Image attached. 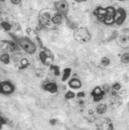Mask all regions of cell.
I'll return each mask as SVG.
<instances>
[{
  "instance_id": "cell-5",
  "label": "cell",
  "mask_w": 129,
  "mask_h": 130,
  "mask_svg": "<svg viewBox=\"0 0 129 130\" xmlns=\"http://www.w3.org/2000/svg\"><path fill=\"white\" fill-rule=\"evenodd\" d=\"M103 94V91L100 87H97L95 88L92 92V96L94 97V100L98 101L101 100L102 98Z\"/></svg>"
},
{
  "instance_id": "cell-19",
  "label": "cell",
  "mask_w": 129,
  "mask_h": 130,
  "mask_svg": "<svg viewBox=\"0 0 129 130\" xmlns=\"http://www.w3.org/2000/svg\"><path fill=\"white\" fill-rule=\"evenodd\" d=\"M5 121L2 118L0 117V128L2 127V126L3 125V124L5 123Z\"/></svg>"
},
{
  "instance_id": "cell-22",
  "label": "cell",
  "mask_w": 129,
  "mask_h": 130,
  "mask_svg": "<svg viewBox=\"0 0 129 130\" xmlns=\"http://www.w3.org/2000/svg\"><path fill=\"white\" fill-rule=\"evenodd\" d=\"M0 1H4L5 0H0Z\"/></svg>"
},
{
  "instance_id": "cell-14",
  "label": "cell",
  "mask_w": 129,
  "mask_h": 130,
  "mask_svg": "<svg viewBox=\"0 0 129 130\" xmlns=\"http://www.w3.org/2000/svg\"><path fill=\"white\" fill-rule=\"evenodd\" d=\"M1 25L3 27V28L6 30H9L11 29V25L7 22H2L1 23Z\"/></svg>"
},
{
  "instance_id": "cell-1",
  "label": "cell",
  "mask_w": 129,
  "mask_h": 130,
  "mask_svg": "<svg viewBox=\"0 0 129 130\" xmlns=\"http://www.w3.org/2000/svg\"><path fill=\"white\" fill-rule=\"evenodd\" d=\"M19 45L27 53L32 54L35 52L36 46L27 38H21L18 40Z\"/></svg>"
},
{
  "instance_id": "cell-8",
  "label": "cell",
  "mask_w": 129,
  "mask_h": 130,
  "mask_svg": "<svg viewBox=\"0 0 129 130\" xmlns=\"http://www.w3.org/2000/svg\"><path fill=\"white\" fill-rule=\"evenodd\" d=\"M118 12L120 14V16H119V17L117 19V23L118 24H121L124 22V21L126 18V13L124 11V10L122 9H120L118 10Z\"/></svg>"
},
{
  "instance_id": "cell-4",
  "label": "cell",
  "mask_w": 129,
  "mask_h": 130,
  "mask_svg": "<svg viewBox=\"0 0 129 130\" xmlns=\"http://www.w3.org/2000/svg\"><path fill=\"white\" fill-rule=\"evenodd\" d=\"M115 15V12L112 8H109L107 9V11L105 12L104 16L105 21L107 23H111L113 22L114 19V16Z\"/></svg>"
},
{
  "instance_id": "cell-9",
  "label": "cell",
  "mask_w": 129,
  "mask_h": 130,
  "mask_svg": "<svg viewBox=\"0 0 129 130\" xmlns=\"http://www.w3.org/2000/svg\"><path fill=\"white\" fill-rule=\"evenodd\" d=\"M106 109L107 107L106 105L103 104H100L97 107V111L100 114H102V113H104L106 111Z\"/></svg>"
},
{
  "instance_id": "cell-10",
  "label": "cell",
  "mask_w": 129,
  "mask_h": 130,
  "mask_svg": "<svg viewBox=\"0 0 129 130\" xmlns=\"http://www.w3.org/2000/svg\"><path fill=\"white\" fill-rule=\"evenodd\" d=\"M52 20H53V22L55 24H60L61 23V22L62 21V16L60 15L57 14L54 16Z\"/></svg>"
},
{
  "instance_id": "cell-20",
  "label": "cell",
  "mask_w": 129,
  "mask_h": 130,
  "mask_svg": "<svg viewBox=\"0 0 129 130\" xmlns=\"http://www.w3.org/2000/svg\"><path fill=\"white\" fill-rule=\"evenodd\" d=\"M75 1H76V2H84V1H85L86 0H75Z\"/></svg>"
},
{
  "instance_id": "cell-12",
  "label": "cell",
  "mask_w": 129,
  "mask_h": 130,
  "mask_svg": "<svg viewBox=\"0 0 129 130\" xmlns=\"http://www.w3.org/2000/svg\"><path fill=\"white\" fill-rule=\"evenodd\" d=\"M0 59H1V61H2L3 62H4L5 64H8L10 62V57H9V55H8L7 54L2 55L1 56Z\"/></svg>"
},
{
  "instance_id": "cell-11",
  "label": "cell",
  "mask_w": 129,
  "mask_h": 130,
  "mask_svg": "<svg viewBox=\"0 0 129 130\" xmlns=\"http://www.w3.org/2000/svg\"><path fill=\"white\" fill-rule=\"evenodd\" d=\"M71 73V69L70 68H66L64 71V75L63 76V80L64 81L68 78Z\"/></svg>"
},
{
  "instance_id": "cell-3",
  "label": "cell",
  "mask_w": 129,
  "mask_h": 130,
  "mask_svg": "<svg viewBox=\"0 0 129 130\" xmlns=\"http://www.w3.org/2000/svg\"><path fill=\"white\" fill-rule=\"evenodd\" d=\"M56 9L63 14H66L69 9V5L65 0H62L56 4Z\"/></svg>"
},
{
  "instance_id": "cell-15",
  "label": "cell",
  "mask_w": 129,
  "mask_h": 130,
  "mask_svg": "<svg viewBox=\"0 0 129 130\" xmlns=\"http://www.w3.org/2000/svg\"><path fill=\"white\" fill-rule=\"evenodd\" d=\"M109 62H110L109 60L106 57H104L101 60V63L104 66L108 65L109 64Z\"/></svg>"
},
{
  "instance_id": "cell-13",
  "label": "cell",
  "mask_w": 129,
  "mask_h": 130,
  "mask_svg": "<svg viewBox=\"0 0 129 130\" xmlns=\"http://www.w3.org/2000/svg\"><path fill=\"white\" fill-rule=\"evenodd\" d=\"M121 61L124 63H128L129 62V54L126 53L122 55Z\"/></svg>"
},
{
  "instance_id": "cell-17",
  "label": "cell",
  "mask_w": 129,
  "mask_h": 130,
  "mask_svg": "<svg viewBox=\"0 0 129 130\" xmlns=\"http://www.w3.org/2000/svg\"><path fill=\"white\" fill-rule=\"evenodd\" d=\"M40 57L41 60V61L43 62H44L45 61L46 58V55L44 52H41L40 54Z\"/></svg>"
},
{
  "instance_id": "cell-21",
  "label": "cell",
  "mask_w": 129,
  "mask_h": 130,
  "mask_svg": "<svg viewBox=\"0 0 129 130\" xmlns=\"http://www.w3.org/2000/svg\"><path fill=\"white\" fill-rule=\"evenodd\" d=\"M105 87H104V90H105V91H107V90L109 89V87H108V86H107L106 85H105Z\"/></svg>"
},
{
  "instance_id": "cell-7",
  "label": "cell",
  "mask_w": 129,
  "mask_h": 130,
  "mask_svg": "<svg viewBox=\"0 0 129 130\" xmlns=\"http://www.w3.org/2000/svg\"><path fill=\"white\" fill-rule=\"evenodd\" d=\"M69 85L70 86V87L74 88V89H78L81 87V82L76 78L74 79H71L70 82H69Z\"/></svg>"
},
{
  "instance_id": "cell-18",
  "label": "cell",
  "mask_w": 129,
  "mask_h": 130,
  "mask_svg": "<svg viewBox=\"0 0 129 130\" xmlns=\"http://www.w3.org/2000/svg\"><path fill=\"white\" fill-rule=\"evenodd\" d=\"M11 2L14 4L17 5L20 3L21 0H11Z\"/></svg>"
},
{
  "instance_id": "cell-16",
  "label": "cell",
  "mask_w": 129,
  "mask_h": 130,
  "mask_svg": "<svg viewBox=\"0 0 129 130\" xmlns=\"http://www.w3.org/2000/svg\"><path fill=\"white\" fill-rule=\"evenodd\" d=\"M75 96V94L72 92H68L66 95V97L68 99H70V98H72L73 97H74Z\"/></svg>"
},
{
  "instance_id": "cell-6",
  "label": "cell",
  "mask_w": 129,
  "mask_h": 130,
  "mask_svg": "<svg viewBox=\"0 0 129 130\" xmlns=\"http://www.w3.org/2000/svg\"><path fill=\"white\" fill-rule=\"evenodd\" d=\"M44 89L46 91L52 93H55L58 91V87L54 83L47 84L44 86Z\"/></svg>"
},
{
  "instance_id": "cell-2",
  "label": "cell",
  "mask_w": 129,
  "mask_h": 130,
  "mask_svg": "<svg viewBox=\"0 0 129 130\" xmlns=\"http://www.w3.org/2000/svg\"><path fill=\"white\" fill-rule=\"evenodd\" d=\"M13 86L9 82L0 83V93L4 94H10L14 91Z\"/></svg>"
}]
</instances>
